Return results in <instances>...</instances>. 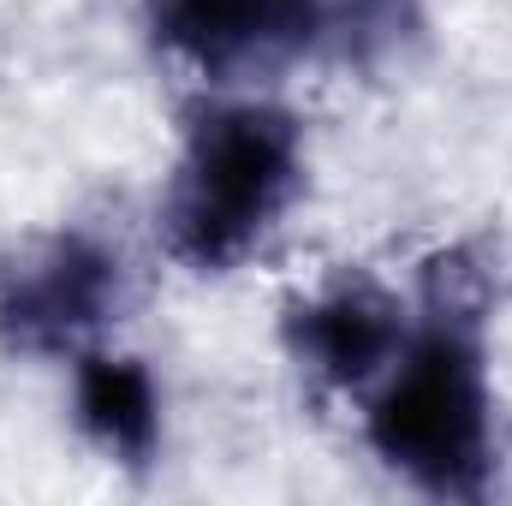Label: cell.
Here are the masks:
<instances>
[{
    "instance_id": "obj_1",
    "label": "cell",
    "mask_w": 512,
    "mask_h": 506,
    "mask_svg": "<svg viewBox=\"0 0 512 506\" xmlns=\"http://www.w3.org/2000/svg\"><path fill=\"white\" fill-rule=\"evenodd\" d=\"M304 173L298 126L268 102L215 108L191 131L179 179L161 209L167 251L197 274H227L262 245Z\"/></svg>"
},
{
    "instance_id": "obj_2",
    "label": "cell",
    "mask_w": 512,
    "mask_h": 506,
    "mask_svg": "<svg viewBox=\"0 0 512 506\" xmlns=\"http://www.w3.org/2000/svg\"><path fill=\"white\" fill-rule=\"evenodd\" d=\"M370 447L429 495H471L489 477V376L465 334L435 328L399 352L370 405Z\"/></svg>"
},
{
    "instance_id": "obj_3",
    "label": "cell",
    "mask_w": 512,
    "mask_h": 506,
    "mask_svg": "<svg viewBox=\"0 0 512 506\" xmlns=\"http://www.w3.org/2000/svg\"><path fill=\"white\" fill-rule=\"evenodd\" d=\"M120 292V262L84 239H60L54 251H42L6 292L0 316L24 346H66L84 328L108 322Z\"/></svg>"
},
{
    "instance_id": "obj_4",
    "label": "cell",
    "mask_w": 512,
    "mask_h": 506,
    "mask_svg": "<svg viewBox=\"0 0 512 506\" xmlns=\"http://www.w3.org/2000/svg\"><path fill=\"white\" fill-rule=\"evenodd\" d=\"M292 352L310 376L328 387H370L382 381L405 352V322L370 286H340L316 304L298 310L292 322Z\"/></svg>"
},
{
    "instance_id": "obj_5",
    "label": "cell",
    "mask_w": 512,
    "mask_h": 506,
    "mask_svg": "<svg viewBox=\"0 0 512 506\" xmlns=\"http://www.w3.org/2000/svg\"><path fill=\"white\" fill-rule=\"evenodd\" d=\"M149 30L197 72H233L274 42H298L280 0H149Z\"/></svg>"
},
{
    "instance_id": "obj_6",
    "label": "cell",
    "mask_w": 512,
    "mask_h": 506,
    "mask_svg": "<svg viewBox=\"0 0 512 506\" xmlns=\"http://www.w3.org/2000/svg\"><path fill=\"white\" fill-rule=\"evenodd\" d=\"M78 423L84 435L126 459V465H143L161 441V393H155V376L137 364V358H114V352H90L78 364Z\"/></svg>"
}]
</instances>
